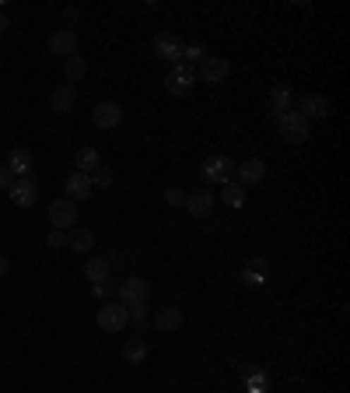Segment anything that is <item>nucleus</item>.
I'll return each instance as SVG.
<instances>
[{
  "label": "nucleus",
  "instance_id": "nucleus-1",
  "mask_svg": "<svg viewBox=\"0 0 350 393\" xmlns=\"http://www.w3.org/2000/svg\"><path fill=\"white\" fill-rule=\"evenodd\" d=\"M277 130H280V137L287 141V144H305L308 141V119L301 116V112H280L277 116Z\"/></svg>",
  "mask_w": 350,
  "mask_h": 393
},
{
  "label": "nucleus",
  "instance_id": "nucleus-2",
  "mask_svg": "<svg viewBox=\"0 0 350 393\" xmlns=\"http://www.w3.org/2000/svg\"><path fill=\"white\" fill-rule=\"evenodd\" d=\"M98 327L102 330H109V334H119V330H126V323H130V309L123 305V302H105L102 309H98Z\"/></svg>",
  "mask_w": 350,
  "mask_h": 393
},
{
  "label": "nucleus",
  "instance_id": "nucleus-3",
  "mask_svg": "<svg viewBox=\"0 0 350 393\" xmlns=\"http://www.w3.org/2000/svg\"><path fill=\"white\" fill-rule=\"evenodd\" d=\"M231 172H235V162L228 158V155H210V158H203V165H200V176L207 180V183H228L231 180Z\"/></svg>",
  "mask_w": 350,
  "mask_h": 393
},
{
  "label": "nucleus",
  "instance_id": "nucleus-4",
  "mask_svg": "<svg viewBox=\"0 0 350 393\" xmlns=\"http://www.w3.org/2000/svg\"><path fill=\"white\" fill-rule=\"evenodd\" d=\"M49 225H53V228H60V232L78 228V204H74V200H67V196L53 200V204H49Z\"/></svg>",
  "mask_w": 350,
  "mask_h": 393
},
{
  "label": "nucleus",
  "instance_id": "nucleus-5",
  "mask_svg": "<svg viewBox=\"0 0 350 393\" xmlns=\"http://www.w3.org/2000/svg\"><path fill=\"white\" fill-rule=\"evenodd\" d=\"M193 85H196V71H193L189 64H172V71L165 74V88H169V95H189Z\"/></svg>",
  "mask_w": 350,
  "mask_h": 393
},
{
  "label": "nucleus",
  "instance_id": "nucleus-6",
  "mask_svg": "<svg viewBox=\"0 0 350 393\" xmlns=\"http://www.w3.org/2000/svg\"><path fill=\"white\" fill-rule=\"evenodd\" d=\"M228 74H231L228 57H214V53H207V57L200 60V74H196V78H203L207 85H221Z\"/></svg>",
  "mask_w": 350,
  "mask_h": 393
},
{
  "label": "nucleus",
  "instance_id": "nucleus-7",
  "mask_svg": "<svg viewBox=\"0 0 350 393\" xmlns=\"http://www.w3.org/2000/svg\"><path fill=\"white\" fill-rule=\"evenodd\" d=\"M147 298H151V285L144 281V278H126L123 285H119V302L130 309V305H147Z\"/></svg>",
  "mask_w": 350,
  "mask_h": 393
},
{
  "label": "nucleus",
  "instance_id": "nucleus-8",
  "mask_svg": "<svg viewBox=\"0 0 350 393\" xmlns=\"http://www.w3.org/2000/svg\"><path fill=\"white\" fill-rule=\"evenodd\" d=\"M294 112H301L305 119H330L333 102H330L326 95H301L298 98V105H294Z\"/></svg>",
  "mask_w": 350,
  "mask_h": 393
},
{
  "label": "nucleus",
  "instance_id": "nucleus-9",
  "mask_svg": "<svg viewBox=\"0 0 350 393\" xmlns=\"http://www.w3.org/2000/svg\"><path fill=\"white\" fill-rule=\"evenodd\" d=\"M119 119H123V109H119V102H98L95 105V112H91V123L98 127V130H112V127H119Z\"/></svg>",
  "mask_w": 350,
  "mask_h": 393
},
{
  "label": "nucleus",
  "instance_id": "nucleus-10",
  "mask_svg": "<svg viewBox=\"0 0 350 393\" xmlns=\"http://www.w3.org/2000/svg\"><path fill=\"white\" fill-rule=\"evenodd\" d=\"M49 53L53 57H74L78 53V32L74 28H60V32H53L49 35Z\"/></svg>",
  "mask_w": 350,
  "mask_h": 393
},
{
  "label": "nucleus",
  "instance_id": "nucleus-11",
  "mask_svg": "<svg viewBox=\"0 0 350 393\" xmlns=\"http://www.w3.org/2000/svg\"><path fill=\"white\" fill-rule=\"evenodd\" d=\"M7 196H11L14 207H35L39 204V187L32 180H14V187L7 190Z\"/></svg>",
  "mask_w": 350,
  "mask_h": 393
},
{
  "label": "nucleus",
  "instance_id": "nucleus-12",
  "mask_svg": "<svg viewBox=\"0 0 350 393\" xmlns=\"http://www.w3.org/2000/svg\"><path fill=\"white\" fill-rule=\"evenodd\" d=\"M7 169L14 172V180H32V169H35V155L28 148H14L11 158H7Z\"/></svg>",
  "mask_w": 350,
  "mask_h": 393
},
{
  "label": "nucleus",
  "instance_id": "nucleus-13",
  "mask_svg": "<svg viewBox=\"0 0 350 393\" xmlns=\"http://www.w3.org/2000/svg\"><path fill=\"white\" fill-rule=\"evenodd\" d=\"M155 53H158L162 60H169V64H179V60H182V39L172 35V32L155 35Z\"/></svg>",
  "mask_w": 350,
  "mask_h": 393
},
{
  "label": "nucleus",
  "instance_id": "nucleus-14",
  "mask_svg": "<svg viewBox=\"0 0 350 393\" xmlns=\"http://www.w3.org/2000/svg\"><path fill=\"white\" fill-rule=\"evenodd\" d=\"M242 281H246L249 288H262V285L270 281V264H266V257H253V260L242 267Z\"/></svg>",
  "mask_w": 350,
  "mask_h": 393
},
{
  "label": "nucleus",
  "instance_id": "nucleus-15",
  "mask_svg": "<svg viewBox=\"0 0 350 393\" xmlns=\"http://www.w3.org/2000/svg\"><path fill=\"white\" fill-rule=\"evenodd\" d=\"M239 169V183L242 187H260L262 180H266V162L262 158H246L242 165H235Z\"/></svg>",
  "mask_w": 350,
  "mask_h": 393
},
{
  "label": "nucleus",
  "instance_id": "nucleus-16",
  "mask_svg": "<svg viewBox=\"0 0 350 393\" xmlns=\"http://www.w3.org/2000/svg\"><path fill=\"white\" fill-rule=\"evenodd\" d=\"M182 207L189 211V218H207L214 211V194L210 190H193V194H186Z\"/></svg>",
  "mask_w": 350,
  "mask_h": 393
},
{
  "label": "nucleus",
  "instance_id": "nucleus-17",
  "mask_svg": "<svg viewBox=\"0 0 350 393\" xmlns=\"http://www.w3.org/2000/svg\"><path fill=\"white\" fill-rule=\"evenodd\" d=\"M74 102H78V88L74 85H60V88L49 92V109L53 112H71Z\"/></svg>",
  "mask_w": 350,
  "mask_h": 393
},
{
  "label": "nucleus",
  "instance_id": "nucleus-18",
  "mask_svg": "<svg viewBox=\"0 0 350 393\" xmlns=\"http://www.w3.org/2000/svg\"><path fill=\"white\" fill-rule=\"evenodd\" d=\"M64 190H67V200H74V204H78V200L91 196V190H95V187H91V180H88L85 172H74V176L67 180V187H64Z\"/></svg>",
  "mask_w": 350,
  "mask_h": 393
},
{
  "label": "nucleus",
  "instance_id": "nucleus-19",
  "mask_svg": "<svg viewBox=\"0 0 350 393\" xmlns=\"http://www.w3.org/2000/svg\"><path fill=\"white\" fill-rule=\"evenodd\" d=\"M155 327L165 330V334H175V330L182 327V309H179V305H165V309L155 316Z\"/></svg>",
  "mask_w": 350,
  "mask_h": 393
},
{
  "label": "nucleus",
  "instance_id": "nucleus-20",
  "mask_svg": "<svg viewBox=\"0 0 350 393\" xmlns=\"http://www.w3.org/2000/svg\"><path fill=\"white\" fill-rule=\"evenodd\" d=\"M221 200H224L228 207H246V187H242L239 180H228V183L221 187Z\"/></svg>",
  "mask_w": 350,
  "mask_h": 393
},
{
  "label": "nucleus",
  "instance_id": "nucleus-21",
  "mask_svg": "<svg viewBox=\"0 0 350 393\" xmlns=\"http://www.w3.org/2000/svg\"><path fill=\"white\" fill-rule=\"evenodd\" d=\"M123 358H126L130 365H140V362L147 358V344H144V337H130V341L123 344Z\"/></svg>",
  "mask_w": 350,
  "mask_h": 393
},
{
  "label": "nucleus",
  "instance_id": "nucleus-22",
  "mask_svg": "<svg viewBox=\"0 0 350 393\" xmlns=\"http://www.w3.org/2000/svg\"><path fill=\"white\" fill-rule=\"evenodd\" d=\"M67 246H71L74 253H91V246H95V235H91L88 228H71V235H67Z\"/></svg>",
  "mask_w": 350,
  "mask_h": 393
},
{
  "label": "nucleus",
  "instance_id": "nucleus-23",
  "mask_svg": "<svg viewBox=\"0 0 350 393\" xmlns=\"http://www.w3.org/2000/svg\"><path fill=\"white\" fill-rule=\"evenodd\" d=\"M74 162H78V172H85V176H91L95 169H102V155L95 148H81Z\"/></svg>",
  "mask_w": 350,
  "mask_h": 393
},
{
  "label": "nucleus",
  "instance_id": "nucleus-24",
  "mask_svg": "<svg viewBox=\"0 0 350 393\" xmlns=\"http://www.w3.org/2000/svg\"><path fill=\"white\" fill-rule=\"evenodd\" d=\"M270 109L280 116V112H291L294 109V95H291V88H273L270 92Z\"/></svg>",
  "mask_w": 350,
  "mask_h": 393
},
{
  "label": "nucleus",
  "instance_id": "nucleus-25",
  "mask_svg": "<svg viewBox=\"0 0 350 393\" xmlns=\"http://www.w3.org/2000/svg\"><path fill=\"white\" fill-rule=\"evenodd\" d=\"M85 278L91 281V285H95V281H105V278H109V260H102V257H88Z\"/></svg>",
  "mask_w": 350,
  "mask_h": 393
},
{
  "label": "nucleus",
  "instance_id": "nucleus-26",
  "mask_svg": "<svg viewBox=\"0 0 350 393\" xmlns=\"http://www.w3.org/2000/svg\"><path fill=\"white\" fill-rule=\"evenodd\" d=\"M64 74H67V81H81V78L88 74V60L85 57H78V53L67 57V60H64Z\"/></svg>",
  "mask_w": 350,
  "mask_h": 393
},
{
  "label": "nucleus",
  "instance_id": "nucleus-27",
  "mask_svg": "<svg viewBox=\"0 0 350 393\" xmlns=\"http://www.w3.org/2000/svg\"><path fill=\"white\" fill-rule=\"evenodd\" d=\"M88 180H91V187H112V169L102 165V169H95Z\"/></svg>",
  "mask_w": 350,
  "mask_h": 393
},
{
  "label": "nucleus",
  "instance_id": "nucleus-28",
  "mask_svg": "<svg viewBox=\"0 0 350 393\" xmlns=\"http://www.w3.org/2000/svg\"><path fill=\"white\" fill-rule=\"evenodd\" d=\"M246 390L249 393H266V376H262V373H249V376H246Z\"/></svg>",
  "mask_w": 350,
  "mask_h": 393
},
{
  "label": "nucleus",
  "instance_id": "nucleus-29",
  "mask_svg": "<svg viewBox=\"0 0 350 393\" xmlns=\"http://www.w3.org/2000/svg\"><path fill=\"white\" fill-rule=\"evenodd\" d=\"M203 57H207V49H203L200 42H189V46H182V60H189V64H193V60H203Z\"/></svg>",
  "mask_w": 350,
  "mask_h": 393
},
{
  "label": "nucleus",
  "instance_id": "nucleus-30",
  "mask_svg": "<svg viewBox=\"0 0 350 393\" xmlns=\"http://www.w3.org/2000/svg\"><path fill=\"white\" fill-rule=\"evenodd\" d=\"M130 323L140 330V327H147V305H130Z\"/></svg>",
  "mask_w": 350,
  "mask_h": 393
},
{
  "label": "nucleus",
  "instance_id": "nucleus-31",
  "mask_svg": "<svg viewBox=\"0 0 350 393\" xmlns=\"http://www.w3.org/2000/svg\"><path fill=\"white\" fill-rule=\"evenodd\" d=\"M46 242H49V250H67V232L53 228V232L46 235Z\"/></svg>",
  "mask_w": 350,
  "mask_h": 393
},
{
  "label": "nucleus",
  "instance_id": "nucleus-32",
  "mask_svg": "<svg viewBox=\"0 0 350 393\" xmlns=\"http://www.w3.org/2000/svg\"><path fill=\"white\" fill-rule=\"evenodd\" d=\"M165 204H169V207H182V204H186V190L169 187V190H165Z\"/></svg>",
  "mask_w": 350,
  "mask_h": 393
},
{
  "label": "nucleus",
  "instance_id": "nucleus-33",
  "mask_svg": "<svg viewBox=\"0 0 350 393\" xmlns=\"http://www.w3.org/2000/svg\"><path fill=\"white\" fill-rule=\"evenodd\" d=\"M11 187H14V172H11V169H7V162H4V165H0V190L7 194Z\"/></svg>",
  "mask_w": 350,
  "mask_h": 393
},
{
  "label": "nucleus",
  "instance_id": "nucleus-34",
  "mask_svg": "<svg viewBox=\"0 0 350 393\" xmlns=\"http://www.w3.org/2000/svg\"><path fill=\"white\" fill-rule=\"evenodd\" d=\"M91 292L98 295V298H105V295H109V281H95V285H91Z\"/></svg>",
  "mask_w": 350,
  "mask_h": 393
},
{
  "label": "nucleus",
  "instance_id": "nucleus-35",
  "mask_svg": "<svg viewBox=\"0 0 350 393\" xmlns=\"http://www.w3.org/2000/svg\"><path fill=\"white\" fill-rule=\"evenodd\" d=\"M11 28V21H7V14H0V32H7Z\"/></svg>",
  "mask_w": 350,
  "mask_h": 393
},
{
  "label": "nucleus",
  "instance_id": "nucleus-36",
  "mask_svg": "<svg viewBox=\"0 0 350 393\" xmlns=\"http://www.w3.org/2000/svg\"><path fill=\"white\" fill-rule=\"evenodd\" d=\"M4 274H7V257L0 253V278H4Z\"/></svg>",
  "mask_w": 350,
  "mask_h": 393
}]
</instances>
